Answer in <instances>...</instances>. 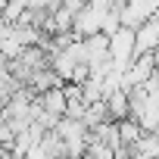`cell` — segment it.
Wrapping results in <instances>:
<instances>
[{
    "label": "cell",
    "mask_w": 159,
    "mask_h": 159,
    "mask_svg": "<svg viewBox=\"0 0 159 159\" xmlns=\"http://www.w3.org/2000/svg\"><path fill=\"white\" fill-rule=\"evenodd\" d=\"M53 131H56V134L62 137V143H66V159H81V156L88 153L91 128H88L81 119H69V116H62V119L56 122Z\"/></svg>",
    "instance_id": "6da1fadb"
},
{
    "label": "cell",
    "mask_w": 159,
    "mask_h": 159,
    "mask_svg": "<svg viewBox=\"0 0 159 159\" xmlns=\"http://www.w3.org/2000/svg\"><path fill=\"white\" fill-rule=\"evenodd\" d=\"M106 13H109V10H100V7H91V3H88L81 13L75 16L72 31H75L78 38H91V34L103 31V19H106Z\"/></svg>",
    "instance_id": "277c9868"
},
{
    "label": "cell",
    "mask_w": 159,
    "mask_h": 159,
    "mask_svg": "<svg viewBox=\"0 0 159 159\" xmlns=\"http://www.w3.org/2000/svg\"><path fill=\"white\" fill-rule=\"evenodd\" d=\"M128 159H131V156H128Z\"/></svg>",
    "instance_id": "ba28073f"
},
{
    "label": "cell",
    "mask_w": 159,
    "mask_h": 159,
    "mask_svg": "<svg viewBox=\"0 0 159 159\" xmlns=\"http://www.w3.org/2000/svg\"><path fill=\"white\" fill-rule=\"evenodd\" d=\"M134 56H137V34H134V28L119 25L109 34V62H112V69L116 72H125Z\"/></svg>",
    "instance_id": "7a4b0ae2"
},
{
    "label": "cell",
    "mask_w": 159,
    "mask_h": 159,
    "mask_svg": "<svg viewBox=\"0 0 159 159\" xmlns=\"http://www.w3.org/2000/svg\"><path fill=\"white\" fill-rule=\"evenodd\" d=\"M38 103H41V109H44V112H50L53 119H62V116H66V88H62V84H56V88H50V91L38 94Z\"/></svg>",
    "instance_id": "5b68a950"
},
{
    "label": "cell",
    "mask_w": 159,
    "mask_h": 159,
    "mask_svg": "<svg viewBox=\"0 0 159 159\" xmlns=\"http://www.w3.org/2000/svg\"><path fill=\"white\" fill-rule=\"evenodd\" d=\"M106 100V112H109V119L112 122H122V119H128L131 116V106H128V91L122 88V91H112L109 97H103Z\"/></svg>",
    "instance_id": "8992f818"
},
{
    "label": "cell",
    "mask_w": 159,
    "mask_h": 159,
    "mask_svg": "<svg viewBox=\"0 0 159 159\" xmlns=\"http://www.w3.org/2000/svg\"><path fill=\"white\" fill-rule=\"evenodd\" d=\"M140 137H143V128H140V125H137V122H134L131 116L119 122V140H122V147H125L128 153H131V147H134V143H137Z\"/></svg>",
    "instance_id": "52a82bcc"
},
{
    "label": "cell",
    "mask_w": 159,
    "mask_h": 159,
    "mask_svg": "<svg viewBox=\"0 0 159 159\" xmlns=\"http://www.w3.org/2000/svg\"><path fill=\"white\" fill-rule=\"evenodd\" d=\"M81 47H84V62L91 69H100L109 62V34L106 31H97L91 38H81Z\"/></svg>",
    "instance_id": "3957f363"
}]
</instances>
